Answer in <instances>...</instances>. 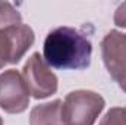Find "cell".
Returning a JSON list of instances; mask_svg holds the SVG:
<instances>
[{"label":"cell","instance_id":"1","mask_svg":"<svg viewBox=\"0 0 126 125\" xmlns=\"http://www.w3.org/2000/svg\"><path fill=\"white\" fill-rule=\"evenodd\" d=\"M43 53L44 61L56 69L81 71L91 63L93 43L76 28L59 27L47 34Z\"/></svg>","mask_w":126,"mask_h":125},{"label":"cell","instance_id":"2","mask_svg":"<svg viewBox=\"0 0 126 125\" xmlns=\"http://www.w3.org/2000/svg\"><path fill=\"white\" fill-rule=\"evenodd\" d=\"M106 100L91 90H75L64 97L62 118L64 125H94L103 112Z\"/></svg>","mask_w":126,"mask_h":125},{"label":"cell","instance_id":"3","mask_svg":"<svg viewBox=\"0 0 126 125\" xmlns=\"http://www.w3.org/2000/svg\"><path fill=\"white\" fill-rule=\"evenodd\" d=\"M22 77L34 99H46L56 94L59 87L57 75L40 53H32L24 65Z\"/></svg>","mask_w":126,"mask_h":125},{"label":"cell","instance_id":"4","mask_svg":"<svg viewBox=\"0 0 126 125\" xmlns=\"http://www.w3.org/2000/svg\"><path fill=\"white\" fill-rule=\"evenodd\" d=\"M101 56L110 77L126 93V32H107L101 40Z\"/></svg>","mask_w":126,"mask_h":125},{"label":"cell","instance_id":"5","mask_svg":"<svg viewBox=\"0 0 126 125\" xmlns=\"http://www.w3.org/2000/svg\"><path fill=\"white\" fill-rule=\"evenodd\" d=\"M35 34L27 24L0 30V69L9 63H18L32 47Z\"/></svg>","mask_w":126,"mask_h":125},{"label":"cell","instance_id":"6","mask_svg":"<svg viewBox=\"0 0 126 125\" xmlns=\"http://www.w3.org/2000/svg\"><path fill=\"white\" fill-rule=\"evenodd\" d=\"M30 90L22 74L7 69L0 74V109L6 113H22L30 106Z\"/></svg>","mask_w":126,"mask_h":125},{"label":"cell","instance_id":"7","mask_svg":"<svg viewBox=\"0 0 126 125\" xmlns=\"http://www.w3.org/2000/svg\"><path fill=\"white\" fill-rule=\"evenodd\" d=\"M60 99L34 106L30 113V125H64Z\"/></svg>","mask_w":126,"mask_h":125},{"label":"cell","instance_id":"8","mask_svg":"<svg viewBox=\"0 0 126 125\" xmlns=\"http://www.w3.org/2000/svg\"><path fill=\"white\" fill-rule=\"evenodd\" d=\"M22 24V15L9 1H0V30Z\"/></svg>","mask_w":126,"mask_h":125},{"label":"cell","instance_id":"9","mask_svg":"<svg viewBox=\"0 0 126 125\" xmlns=\"http://www.w3.org/2000/svg\"><path fill=\"white\" fill-rule=\"evenodd\" d=\"M98 125H126V106H117L107 110Z\"/></svg>","mask_w":126,"mask_h":125},{"label":"cell","instance_id":"10","mask_svg":"<svg viewBox=\"0 0 126 125\" xmlns=\"http://www.w3.org/2000/svg\"><path fill=\"white\" fill-rule=\"evenodd\" d=\"M113 21L117 27H122L126 28V1L120 3L117 6V9L114 10V16H113Z\"/></svg>","mask_w":126,"mask_h":125},{"label":"cell","instance_id":"11","mask_svg":"<svg viewBox=\"0 0 126 125\" xmlns=\"http://www.w3.org/2000/svg\"><path fill=\"white\" fill-rule=\"evenodd\" d=\"M0 125H3V118L0 116Z\"/></svg>","mask_w":126,"mask_h":125}]
</instances>
